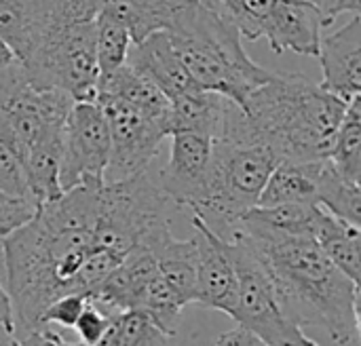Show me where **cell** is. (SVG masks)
<instances>
[{
    "instance_id": "cell-1",
    "label": "cell",
    "mask_w": 361,
    "mask_h": 346,
    "mask_svg": "<svg viewBox=\"0 0 361 346\" xmlns=\"http://www.w3.org/2000/svg\"><path fill=\"white\" fill-rule=\"evenodd\" d=\"M99 188L78 186L38 205L34 218L0 239L4 290L11 300L15 338L38 326L44 309L76 294V277L93 249Z\"/></svg>"
},
{
    "instance_id": "cell-2",
    "label": "cell",
    "mask_w": 361,
    "mask_h": 346,
    "mask_svg": "<svg viewBox=\"0 0 361 346\" xmlns=\"http://www.w3.org/2000/svg\"><path fill=\"white\" fill-rule=\"evenodd\" d=\"M264 264L283 313L302 330L319 328L341 346L360 336V283L343 275L315 239L243 233Z\"/></svg>"
},
{
    "instance_id": "cell-3",
    "label": "cell",
    "mask_w": 361,
    "mask_h": 346,
    "mask_svg": "<svg viewBox=\"0 0 361 346\" xmlns=\"http://www.w3.org/2000/svg\"><path fill=\"white\" fill-rule=\"evenodd\" d=\"M250 133L281 163L328 159L347 101L298 74H277L241 106Z\"/></svg>"
},
{
    "instance_id": "cell-4",
    "label": "cell",
    "mask_w": 361,
    "mask_h": 346,
    "mask_svg": "<svg viewBox=\"0 0 361 346\" xmlns=\"http://www.w3.org/2000/svg\"><path fill=\"white\" fill-rule=\"evenodd\" d=\"M167 34L197 87L218 93L239 108L254 89L275 76L245 53L239 30L199 0L178 2Z\"/></svg>"
},
{
    "instance_id": "cell-5",
    "label": "cell",
    "mask_w": 361,
    "mask_h": 346,
    "mask_svg": "<svg viewBox=\"0 0 361 346\" xmlns=\"http://www.w3.org/2000/svg\"><path fill=\"white\" fill-rule=\"evenodd\" d=\"M279 163V156L250 133L243 110L228 101L222 129L214 137L205 197L190 214L218 237L228 239L241 216L258 203L269 175Z\"/></svg>"
},
{
    "instance_id": "cell-6",
    "label": "cell",
    "mask_w": 361,
    "mask_h": 346,
    "mask_svg": "<svg viewBox=\"0 0 361 346\" xmlns=\"http://www.w3.org/2000/svg\"><path fill=\"white\" fill-rule=\"evenodd\" d=\"M224 243L237 273V304L231 319L267 346H319L283 313L275 285L247 239L235 230Z\"/></svg>"
},
{
    "instance_id": "cell-7",
    "label": "cell",
    "mask_w": 361,
    "mask_h": 346,
    "mask_svg": "<svg viewBox=\"0 0 361 346\" xmlns=\"http://www.w3.org/2000/svg\"><path fill=\"white\" fill-rule=\"evenodd\" d=\"M72 104L57 89L34 87L15 59L0 72V142L21 159L36 144L61 135Z\"/></svg>"
},
{
    "instance_id": "cell-8",
    "label": "cell",
    "mask_w": 361,
    "mask_h": 346,
    "mask_svg": "<svg viewBox=\"0 0 361 346\" xmlns=\"http://www.w3.org/2000/svg\"><path fill=\"white\" fill-rule=\"evenodd\" d=\"M19 63L34 87L57 89L74 101H93L99 76L95 19L57 27Z\"/></svg>"
},
{
    "instance_id": "cell-9",
    "label": "cell",
    "mask_w": 361,
    "mask_h": 346,
    "mask_svg": "<svg viewBox=\"0 0 361 346\" xmlns=\"http://www.w3.org/2000/svg\"><path fill=\"white\" fill-rule=\"evenodd\" d=\"M108 156L110 131L102 106L95 99L74 101L61 131V192L78 186H102Z\"/></svg>"
},
{
    "instance_id": "cell-10",
    "label": "cell",
    "mask_w": 361,
    "mask_h": 346,
    "mask_svg": "<svg viewBox=\"0 0 361 346\" xmlns=\"http://www.w3.org/2000/svg\"><path fill=\"white\" fill-rule=\"evenodd\" d=\"M108 121L110 156L104 182H121L146 173L161 142L169 135L167 121L142 114L114 99H95Z\"/></svg>"
},
{
    "instance_id": "cell-11",
    "label": "cell",
    "mask_w": 361,
    "mask_h": 346,
    "mask_svg": "<svg viewBox=\"0 0 361 346\" xmlns=\"http://www.w3.org/2000/svg\"><path fill=\"white\" fill-rule=\"evenodd\" d=\"M214 137L197 131L171 133L169 161L159 173V188L176 207L195 209L207 190Z\"/></svg>"
},
{
    "instance_id": "cell-12",
    "label": "cell",
    "mask_w": 361,
    "mask_h": 346,
    "mask_svg": "<svg viewBox=\"0 0 361 346\" xmlns=\"http://www.w3.org/2000/svg\"><path fill=\"white\" fill-rule=\"evenodd\" d=\"M197 241V296L195 304L226 313L237 304V273L226 252V243L197 216H192Z\"/></svg>"
},
{
    "instance_id": "cell-13",
    "label": "cell",
    "mask_w": 361,
    "mask_h": 346,
    "mask_svg": "<svg viewBox=\"0 0 361 346\" xmlns=\"http://www.w3.org/2000/svg\"><path fill=\"white\" fill-rule=\"evenodd\" d=\"M317 59L322 63V87L349 101L361 95V17L330 36H322Z\"/></svg>"
},
{
    "instance_id": "cell-14",
    "label": "cell",
    "mask_w": 361,
    "mask_h": 346,
    "mask_svg": "<svg viewBox=\"0 0 361 346\" xmlns=\"http://www.w3.org/2000/svg\"><path fill=\"white\" fill-rule=\"evenodd\" d=\"M326 17L319 8L300 0H277L262 30V38L275 53L294 51L317 57Z\"/></svg>"
},
{
    "instance_id": "cell-15",
    "label": "cell",
    "mask_w": 361,
    "mask_h": 346,
    "mask_svg": "<svg viewBox=\"0 0 361 346\" xmlns=\"http://www.w3.org/2000/svg\"><path fill=\"white\" fill-rule=\"evenodd\" d=\"M125 63L152 80L167 99L199 89L176 53L167 30L152 32L144 40L131 44Z\"/></svg>"
},
{
    "instance_id": "cell-16",
    "label": "cell",
    "mask_w": 361,
    "mask_h": 346,
    "mask_svg": "<svg viewBox=\"0 0 361 346\" xmlns=\"http://www.w3.org/2000/svg\"><path fill=\"white\" fill-rule=\"evenodd\" d=\"M157 260L159 273L165 283L173 290L178 300L188 307L195 304L197 296V241H180L171 235V226L159 228L146 243Z\"/></svg>"
},
{
    "instance_id": "cell-17",
    "label": "cell",
    "mask_w": 361,
    "mask_h": 346,
    "mask_svg": "<svg viewBox=\"0 0 361 346\" xmlns=\"http://www.w3.org/2000/svg\"><path fill=\"white\" fill-rule=\"evenodd\" d=\"M95 99H114L142 114L163 121H167L169 112V99L161 93V89L127 63L97 76Z\"/></svg>"
},
{
    "instance_id": "cell-18",
    "label": "cell",
    "mask_w": 361,
    "mask_h": 346,
    "mask_svg": "<svg viewBox=\"0 0 361 346\" xmlns=\"http://www.w3.org/2000/svg\"><path fill=\"white\" fill-rule=\"evenodd\" d=\"M319 205L307 203H281L260 207L254 205L247 209L235 230L243 233H269V235H288V237H315V228L322 216Z\"/></svg>"
},
{
    "instance_id": "cell-19",
    "label": "cell",
    "mask_w": 361,
    "mask_h": 346,
    "mask_svg": "<svg viewBox=\"0 0 361 346\" xmlns=\"http://www.w3.org/2000/svg\"><path fill=\"white\" fill-rule=\"evenodd\" d=\"M228 101L231 99L203 89H195L169 99V112H167L169 135L178 131H197L209 137H218Z\"/></svg>"
},
{
    "instance_id": "cell-20",
    "label": "cell",
    "mask_w": 361,
    "mask_h": 346,
    "mask_svg": "<svg viewBox=\"0 0 361 346\" xmlns=\"http://www.w3.org/2000/svg\"><path fill=\"white\" fill-rule=\"evenodd\" d=\"M326 159L307 163H279L269 175L258 203L260 207L281 203H307L317 205V184Z\"/></svg>"
},
{
    "instance_id": "cell-21",
    "label": "cell",
    "mask_w": 361,
    "mask_h": 346,
    "mask_svg": "<svg viewBox=\"0 0 361 346\" xmlns=\"http://www.w3.org/2000/svg\"><path fill=\"white\" fill-rule=\"evenodd\" d=\"M317 245L330 258V262L347 275L351 281L360 283L361 275V230L360 226L334 218L326 209L319 216L315 237Z\"/></svg>"
},
{
    "instance_id": "cell-22",
    "label": "cell",
    "mask_w": 361,
    "mask_h": 346,
    "mask_svg": "<svg viewBox=\"0 0 361 346\" xmlns=\"http://www.w3.org/2000/svg\"><path fill=\"white\" fill-rule=\"evenodd\" d=\"M180 0H102L97 13H108L118 19L131 36V42H140L152 32L167 30L169 19Z\"/></svg>"
},
{
    "instance_id": "cell-23",
    "label": "cell",
    "mask_w": 361,
    "mask_h": 346,
    "mask_svg": "<svg viewBox=\"0 0 361 346\" xmlns=\"http://www.w3.org/2000/svg\"><path fill=\"white\" fill-rule=\"evenodd\" d=\"M19 161L23 167L30 194L36 201V205H44L61 197V186H59L61 135L36 144Z\"/></svg>"
},
{
    "instance_id": "cell-24",
    "label": "cell",
    "mask_w": 361,
    "mask_h": 346,
    "mask_svg": "<svg viewBox=\"0 0 361 346\" xmlns=\"http://www.w3.org/2000/svg\"><path fill=\"white\" fill-rule=\"evenodd\" d=\"M328 161L347 182L360 184L361 175V95L347 101L345 116L334 133Z\"/></svg>"
},
{
    "instance_id": "cell-25",
    "label": "cell",
    "mask_w": 361,
    "mask_h": 346,
    "mask_svg": "<svg viewBox=\"0 0 361 346\" xmlns=\"http://www.w3.org/2000/svg\"><path fill=\"white\" fill-rule=\"evenodd\" d=\"M317 205L338 220H345L355 226L361 224L360 184H353V182H347L345 178H341L328 159L324 161V167L319 173Z\"/></svg>"
},
{
    "instance_id": "cell-26",
    "label": "cell",
    "mask_w": 361,
    "mask_h": 346,
    "mask_svg": "<svg viewBox=\"0 0 361 346\" xmlns=\"http://www.w3.org/2000/svg\"><path fill=\"white\" fill-rule=\"evenodd\" d=\"M95 346H173V336L137 311H118L110 315V326Z\"/></svg>"
},
{
    "instance_id": "cell-27",
    "label": "cell",
    "mask_w": 361,
    "mask_h": 346,
    "mask_svg": "<svg viewBox=\"0 0 361 346\" xmlns=\"http://www.w3.org/2000/svg\"><path fill=\"white\" fill-rule=\"evenodd\" d=\"M220 19L235 25L245 40H260L264 23L277 0H199Z\"/></svg>"
},
{
    "instance_id": "cell-28",
    "label": "cell",
    "mask_w": 361,
    "mask_h": 346,
    "mask_svg": "<svg viewBox=\"0 0 361 346\" xmlns=\"http://www.w3.org/2000/svg\"><path fill=\"white\" fill-rule=\"evenodd\" d=\"M131 44L129 30L118 19L108 13L95 15V59L99 74L121 68L127 61Z\"/></svg>"
},
{
    "instance_id": "cell-29",
    "label": "cell",
    "mask_w": 361,
    "mask_h": 346,
    "mask_svg": "<svg viewBox=\"0 0 361 346\" xmlns=\"http://www.w3.org/2000/svg\"><path fill=\"white\" fill-rule=\"evenodd\" d=\"M36 209L38 205L34 201L13 197L0 190V239L13 235L17 228L27 224L34 218Z\"/></svg>"
},
{
    "instance_id": "cell-30",
    "label": "cell",
    "mask_w": 361,
    "mask_h": 346,
    "mask_svg": "<svg viewBox=\"0 0 361 346\" xmlns=\"http://www.w3.org/2000/svg\"><path fill=\"white\" fill-rule=\"evenodd\" d=\"M0 190L6 192V194H13V197H21V199H32L30 194V188H27V182H25V175H23V167H21V161L17 159V154L4 146L0 142ZM36 203V201H34Z\"/></svg>"
},
{
    "instance_id": "cell-31",
    "label": "cell",
    "mask_w": 361,
    "mask_h": 346,
    "mask_svg": "<svg viewBox=\"0 0 361 346\" xmlns=\"http://www.w3.org/2000/svg\"><path fill=\"white\" fill-rule=\"evenodd\" d=\"M87 296L82 294H66L61 298H57L55 302H51L44 313L38 319L40 323H49V326H61V328H74L76 319L80 317L82 309L87 307Z\"/></svg>"
},
{
    "instance_id": "cell-32",
    "label": "cell",
    "mask_w": 361,
    "mask_h": 346,
    "mask_svg": "<svg viewBox=\"0 0 361 346\" xmlns=\"http://www.w3.org/2000/svg\"><path fill=\"white\" fill-rule=\"evenodd\" d=\"M108 326H110V315L102 313L97 309V304L89 300L87 307L82 309L80 317L76 319V323H74L72 330H76V334H78V338H80L82 345L95 346L104 338Z\"/></svg>"
},
{
    "instance_id": "cell-33",
    "label": "cell",
    "mask_w": 361,
    "mask_h": 346,
    "mask_svg": "<svg viewBox=\"0 0 361 346\" xmlns=\"http://www.w3.org/2000/svg\"><path fill=\"white\" fill-rule=\"evenodd\" d=\"M15 340H17V345L23 346H85L66 342V340L59 336V332H55L53 326H49V323H40V326L32 328L30 332L17 336Z\"/></svg>"
},
{
    "instance_id": "cell-34",
    "label": "cell",
    "mask_w": 361,
    "mask_h": 346,
    "mask_svg": "<svg viewBox=\"0 0 361 346\" xmlns=\"http://www.w3.org/2000/svg\"><path fill=\"white\" fill-rule=\"evenodd\" d=\"M214 346H267L258 336H254L252 332L243 330L241 326L235 330H228L224 334H220V338L214 342Z\"/></svg>"
},
{
    "instance_id": "cell-35",
    "label": "cell",
    "mask_w": 361,
    "mask_h": 346,
    "mask_svg": "<svg viewBox=\"0 0 361 346\" xmlns=\"http://www.w3.org/2000/svg\"><path fill=\"white\" fill-rule=\"evenodd\" d=\"M300 2H307V4H311V6L319 8V11L324 13V17H326V21H328V23H332V21H334V17H336L338 0H300Z\"/></svg>"
},
{
    "instance_id": "cell-36",
    "label": "cell",
    "mask_w": 361,
    "mask_h": 346,
    "mask_svg": "<svg viewBox=\"0 0 361 346\" xmlns=\"http://www.w3.org/2000/svg\"><path fill=\"white\" fill-rule=\"evenodd\" d=\"M0 321L11 326L13 328V311H11V300L6 296V290L2 285V279H0ZM15 332V330H13Z\"/></svg>"
},
{
    "instance_id": "cell-37",
    "label": "cell",
    "mask_w": 361,
    "mask_h": 346,
    "mask_svg": "<svg viewBox=\"0 0 361 346\" xmlns=\"http://www.w3.org/2000/svg\"><path fill=\"white\" fill-rule=\"evenodd\" d=\"M361 0H338V6H336V15L341 13H353V15H360Z\"/></svg>"
},
{
    "instance_id": "cell-38",
    "label": "cell",
    "mask_w": 361,
    "mask_h": 346,
    "mask_svg": "<svg viewBox=\"0 0 361 346\" xmlns=\"http://www.w3.org/2000/svg\"><path fill=\"white\" fill-rule=\"evenodd\" d=\"M15 345H17V340H15V332H13V328L0 321V346H15Z\"/></svg>"
},
{
    "instance_id": "cell-39",
    "label": "cell",
    "mask_w": 361,
    "mask_h": 346,
    "mask_svg": "<svg viewBox=\"0 0 361 346\" xmlns=\"http://www.w3.org/2000/svg\"><path fill=\"white\" fill-rule=\"evenodd\" d=\"M15 61V55L11 53V49L0 40V72L4 70V68H8L11 63Z\"/></svg>"
}]
</instances>
